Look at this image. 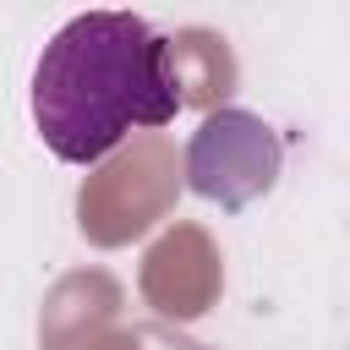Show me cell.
<instances>
[{"mask_svg": "<svg viewBox=\"0 0 350 350\" xmlns=\"http://www.w3.org/2000/svg\"><path fill=\"white\" fill-rule=\"evenodd\" d=\"M279 159H284V148H279L268 120H257L246 109H219L191 137L186 175H191V191H202L224 208H241V202H252L257 191L273 186Z\"/></svg>", "mask_w": 350, "mask_h": 350, "instance_id": "cell-2", "label": "cell"}, {"mask_svg": "<svg viewBox=\"0 0 350 350\" xmlns=\"http://www.w3.org/2000/svg\"><path fill=\"white\" fill-rule=\"evenodd\" d=\"M175 115L170 44L137 11L71 16L33 66V126L66 164H98L137 126H170Z\"/></svg>", "mask_w": 350, "mask_h": 350, "instance_id": "cell-1", "label": "cell"}]
</instances>
